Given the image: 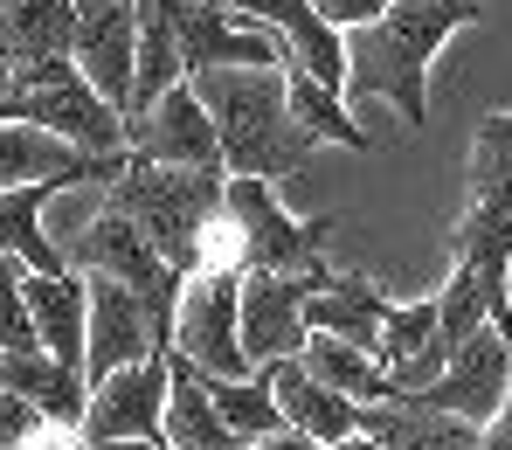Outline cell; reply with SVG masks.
I'll return each mask as SVG.
<instances>
[{
	"label": "cell",
	"mask_w": 512,
	"mask_h": 450,
	"mask_svg": "<svg viewBox=\"0 0 512 450\" xmlns=\"http://www.w3.org/2000/svg\"><path fill=\"white\" fill-rule=\"evenodd\" d=\"M485 14V0H395L374 28L346 35L353 70H346V104L381 97L409 132L429 125V63L443 56V42L457 28H471Z\"/></svg>",
	"instance_id": "obj_1"
},
{
	"label": "cell",
	"mask_w": 512,
	"mask_h": 450,
	"mask_svg": "<svg viewBox=\"0 0 512 450\" xmlns=\"http://www.w3.org/2000/svg\"><path fill=\"white\" fill-rule=\"evenodd\" d=\"M215 132H222V160H229V180H298L312 167L319 139L298 125L291 111V90H284V70H215V77H194Z\"/></svg>",
	"instance_id": "obj_2"
},
{
	"label": "cell",
	"mask_w": 512,
	"mask_h": 450,
	"mask_svg": "<svg viewBox=\"0 0 512 450\" xmlns=\"http://www.w3.org/2000/svg\"><path fill=\"white\" fill-rule=\"evenodd\" d=\"M111 208L125 222H139V236L167 257L180 277L201 270V250L215 236V222L229 215V174H187V167H153L132 153L125 180L111 187Z\"/></svg>",
	"instance_id": "obj_3"
},
{
	"label": "cell",
	"mask_w": 512,
	"mask_h": 450,
	"mask_svg": "<svg viewBox=\"0 0 512 450\" xmlns=\"http://www.w3.org/2000/svg\"><path fill=\"white\" fill-rule=\"evenodd\" d=\"M7 118L49 132V139H63V146H77L84 160H118V153H132L125 111L104 104L97 84H90L77 63H42V70H28V77H14V84H7Z\"/></svg>",
	"instance_id": "obj_4"
},
{
	"label": "cell",
	"mask_w": 512,
	"mask_h": 450,
	"mask_svg": "<svg viewBox=\"0 0 512 450\" xmlns=\"http://www.w3.org/2000/svg\"><path fill=\"white\" fill-rule=\"evenodd\" d=\"M173 354L194 360L208 381H250L263 374L243 347V270H194L173 312Z\"/></svg>",
	"instance_id": "obj_5"
},
{
	"label": "cell",
	"mask_w": 512,
	"mask_h": 450,
	"mask_svg": "<svg viewBox=\"0 0 512 450\" xmlns=\"http://www.w3.org/2000/svg\"><path fill=\"white\" fill-rule=\"evenodd\" d=\"M229 222L243 229L250 270H270V277H319V270H333L326 264L333 215L298 222L270 180H229Z\"/></svg>",
	"instance_id": "obj_6"
},
{
	"label": "cell",
	"mask_w": 512,
	"mask_h": 450,
	"mask_svg": "<svg viewBox=\"0 0 512 450\" xmlns=\"http://www.w3.org/2000/svg\"><path fill=\"white\" fill-rule=\"evenodd\" d=\"M70 270H77V277H111V284L139 291V298L153 305V319L167 326V340H173V312H180L187 277H180V270H173L167 257L139 236V222H125L118 208H104V215H97V229L70 250Z\"/></svg>",
	"instance_id": "obj_7"
},
{
	"label": "cell",
	"mask_w": 512,
	"mask_h": 450,
	"mask_svg": "<svg viewBox=\"0 0 512 450\" xmlns=\"http://www.w3.org/2000/svg\"><path fill=\"white\" fill-rule=\"evenodd\" d=\"M167 395H173V354L97 381L90 388V409H84V430H77V450L160 444L167 437Z\"/></svg>",
	"instance_id": "obj_8"
},
{
	"label": "cell",
	"mask_w": 512,
	"mask_h": 450,
	"mask_svg": "<svg viewBox=\"0 0 512 450\" xmlns=\"http://www.w3.org/2000/svg\"><path fill=\"white\" fill-rule=\"evenodd\" d=\"M84 284H90V360H84L90 388L125 374V367H146V360L173 354L167 326L153 319V305L139 291H125L111 277H84Z\"/></svg>",
	"instance_id": "obj_9"
},
{
	"label": "cell",
	"mask_w": 512,
	"mask_h": 450,
	"mask_svg": "<svg viewBox=\"0 0 512 450\" xmlns=\"http://www.w3.org/2000/svg\"><path fill=\"white\" fill-rule=\"evenodd\" d=\"M333 270L319 277H270V270H243V347L256 367H277V360H298L312 347V326H305V305L312 291H326Z\"/></svg>",
	"instance_id": "obj_10"
},
{
	"label": "cell",
	"mask_w": 512,
	"mask_h": 450,
	"mask_svg": "<svg viewBox=\"0 0 512 450\" xmlns=\"http://www.w3.org/2000/svg\"><path fill=\"white\" fill-rule=\"evenodd\" d=\"M132 153L153 160V167L229 174V160H222V132H215V118H208V104H201V90H194V84L167 90L153 111L132 118Z\"/></svg>",
	"instance_id": "obj_11"
},
{
	"label": "cell",
	"mask_w": 512,
	"mask_h": 450,
	"mask_svg": "<svg viewBox=\"0 0 512 450\" xmlns=\"http://www.w3.org/2000/svg\"><path fill=\"white\" fill-rule=\"evenodd\" d=\"M70 63L84 70L104 104H118L132 118V90H139V7L118 0H84L77 14V49Z\"/></svg>",
	"instance_id": "obj_12"
},
{
	"label": "cell",
	"mask_w": 512,
	"mask_h": 450,
	"mask_svg": "<svg viewBox=\"0 0 512 450\" xmlns=\"http://www.w3.org/2000/svg\"><path fill=\"white\" fill-rule=\"evenodd\" d=\"M416 402L436 409V416L471 423V430H492V423L506 416V402H512V340H499V333L471 340L464 354L443 367V381H436L429 395H416Z\"/></svg>",
	"instance_id": "obj_13"
},
{
	"label": "cell",
	"mask_w": 512,
	"mask_h": 450,
	"mask_svg": "<svg viewBox=\"0 0 512 450\" xmlns=\"http://www.w3.org/2000/svg\"><path fill=\"white\" fill-rule=\"evenodd\" d=\"M236 7V0H229ZM250 14L284 42V70H305L312 84L340 90L346 97V70H353V49H346V35L312 7V0H250Z\"/></svg>",
	"instance_id": "obj_14"
},
{
	"label": "cell",
	"mask_w": 512,
	"mask_h": 450,
	"mask_svg": "<svg viewBox=\"0 0 512 450\" xmlns=\"http://www.w3.org/2000/svg\"><path fill=\"white\" fill-rule=\"evenodd\" d=\"M84 0H0V77H28L42 63H70Z\"/></svg>",
	"instance_id": "obj_15"
},
{
	"label": "cell",
	"mask_w": 512,
	"mask_h": 450,
	"mask_svg": "<svg viewBox=\"0 0 512 450\" xmlns=\"http://www.w3.org/2000/svg\"><path fill=\"white\" fill-rule=\"evenodd\" d=\"M450 270H464L492 312V333L512 340V215H457L450 222Z\"/></svg>",
	"instance_id": "obj_16"
},
{
	"label": "cell",
	"mask_w": 512,
	"mask_h": 450,
	"mask_svg": "<svg viewBox=\"0 0 512 450\" xmlns=\"http://www.w3.org/2000/svg\"><path fill=\"white\" fill-rule=\"evenodd\" d=\"M388 319H395V298H381L360 270H333V284L312 291V305H305L312 340H346V347H360L374 360H381V340H388Z\"/></svg>",
	"instance_id": "obj_17"
},
{
	"label": "cell",
	"mask_w": 512,
	"mask_h": 450,
	"mask_svg": "<svg viewBox=\"0 0 512 450\" xmlns=\"http://www.w3.org/2000/svg\"><path fill=\"white\" fill-rule=\"evenodd\" d=\"M270 388H277V409H284V423H291L298 437H312V444H326V450H340V444L360 437V416H367V409H353L326 381H312L305 360H277V367H270Z\"/></svg>",
	"instance_id": "obj_18"
},
{
	"label": "cell",
	"mask_w": 512,
	"mask_h": 450,
	"mask_svg": "<svg viewBox=\"0 0 512 450\" xmlns=\"http://www.w3.org/2000/svg\"><path fill=\"white\" fill-rule=\"evenodd\" d=\"M0 388L21 395L28 409L49 416V430H84V409H90V374L84 367H63L49 354H0Z\"/></svg>",
	"instance_id": "obj_19"
},
{
	"label": "cell",
	"mask_w": 512,
	"mask_h": 450,
	"mask_svg": "<svg viewBox=\"0 0 512 450\" xmlns=\"http://www.w3.org/2000/svg\"><path fill=\"white\" fill-rule=\"evenodd\" d=\"M381 367L395 374L402 395H429L450 367V347H443V319H436V298H416V305H395L388 319V340H381Z\"/></svg>",
	"instance_id": "obj_20"
},
{
	"label": "cell",
	"mask_w": 512,
	"mask_h": 450,
	"mask_svg": "<svg viewBox=\"0 0 512 450\" xmlns=\"http://www.w3.org/2000/svg\"><path fill=\"white\" fill-rule=\"evenodd\" d=\"M28 312H35V340L42 354L63 360V367H84L90 360V284L70 277H28Z\"/></svg>",
	"instance_id": "obj_21"
},
{
	"label": "cell",
	"mask_w": 512,
	"mask_h": 450,
	"mask_svg": "<svg viewBox=\"0 0 512 450\" xmlns=\"http://www.w3.org/2000/svg\"><path fill=\"white\" fill-rule=\"evenodd\" d=\"M360 437H374L381 450H485V430L457 423V416H436L416 395H395L381 409L360 416Z\"/></svg>",
	"instance_id": "obj_22"
},
{
	"label": "cell",
	"mask_w": 512,
	"mask_h": 450,
	"mask_svg": "<svg viewBox=\"0 0 512 450\" xmlns=\"http://www.w3.org/2000/svg\"><path fill=\"white\" fill-rule=\"evenodd\" d=\"M167 450H243V437L222 423L215 395H208V374L194 360L173 354V395H167Z\"/></svg>",
	"instance_id": "obj_23"
},
{
	"label": "cell",
	"mask_w": 512,
	"mask_h": 450,
	"mask_svg": "<svg viewBox=\"0 0 512 450\" xmlns=\"http://www.w3.org/2000/svg\"><path fill=\"white\" fill-rule=\"evenodd\" d=\"M464 215H512V111H485L471 125Z\"/></svg>",
	"instance_id": "obj_24"
},
{
	"label": "cell",
	"mask_w": 512,
	"mask_h": 450,
	"mask_svg": "<svg viewBox=\"0 0 512 450\" xmlns=\"http://www.w3.org/2000/svg\"><path fill=\"white\" fill-rule=\"evenodd\" d=\"M90 160L77 146L35 132V125H14L0 118V194H21V187H49V180H77Z\"/></svg>",
	"instance_id": "obj_25"
},
{
	"label": "cell",
	"mask_w": 512,
	"mask_h": 450,
	"mask_svg": "<svg viewBox=\"0 0 512 450\" xmlns=\"http://www.w3.org/2000/svg\"><path fill=\"white\" fill-rule=\"evenodd\" d=\"M305 374L312 381H326L333 395H346L353 409H381V402H395L402 388H395V374L381 367L374 354H360V347H346V340H312L305 347Z\"/></svg>",
	"instance_id": "obj_26"
},
{
	"label": "cell",
	"mask_w": 512,
	"mask_h": 450,
	"mask_svg": "<svg viewBox=\"0 0 512 450\" xmlns=\"http://www.w3.org/2000/svg\"><path fill=\"white\" fill-rule=\"evenodd\" d=\"M284 90H291V111H298V125L319 139V146H346V153H374V132L353 118V104H346L340 90L312 84L305 70H284Z\"/></svg>",
	"instance_id": "obj_27"
},
{
	"label": "cell",
	"mask_w": 512,
	"mask_h": 450,
	"mask_svg": "<svg viewBox=\"0 0 512 450\" xmlns=\"http://www.w3.org/2000/svg\"><path fill=\"white\" fill-rule=\"evenodd\" d=\"M208 395H215V409H222V423L243 437V444H263V437H277V430H291L284 423V409H277V388H270V367L250 374V381H208Z\"/></svg>",
	"instance_id": "obj_28"
},
{
	"label": "cell",
	"mask_w": 512,
	"mask_h": 450,
	"mask_svg": "<svg viewBox=\"0 0 512 450\" xmlns=\"http://www.w3.org/2000/svg\"><path fill=\"white\" fill-rule=\"evenodd\" d=\"M436 319H443V347H450V360L464 354L471 340L492 333V312H485V298H478V284H471L464 270L443 277V291H436Z\"/></svg>",
	"instance_id": "obj_29"
},
{
	"label": "cell",
	"mask_w": 512,
	"mask_h": 450,
	"mask_svg": "<svg viewBox=\"0 0 512 450\" xmlns=\"http://www.w3.org/2000/svg\"><path fill=\"white\" fill-rule=\"evenodd\" d=\"M0 354H42L35 312H28V270L0 257Z\"/></svg>",
	"instance_id": "obj_30"
},
{
	"label": "cell",
	"mask_w": 512,
	"mask_h": 450,
	"mask_svg": "<svg viewBox=\"0 0 512 450\" xmlns=\"http://www.w3.org/2000/svg\"><path fill=\"white\" fill-rule=\"evenodd\" d=\"M42 430H49V416L0 388V450H35V444H42Z\"/></svg>",
	"instance_id": "obj_31"
},
{
	"label": "cell",
	"mask_w": 512,
	"mask_h": 450,
	"mask_svg": "<svg viewBox=\"0 0 512 450\" xmlns=\"http://www.w3.org/2000/svg\"><path fill=\"white\" fill-rule=\"evenodd\" d=\"M312 7H319V14H326L340 35H360V28H374V21H381L395 0H312Z\"/></svg>",
	"instance_id": "obj_32"
},
{
	"label": "cell",
	"mask_w": 512,
	"mask_h": 450,
	"mask_svg": "<svg viewBox=\"0 0 512 450\" xmlns=\"http://www.w3.org/2000/svg\"><path fill=\"white\" fill-rule=\"evenodd\" d=\"M243 450H326V444H312V437H298V430H277V437H263V444H243Z\"/></svg>",
	"instance_id": "obj_33"
},
{
	"label": "cell",
	"mask_w": 512,
	"mask_h": 450,
	"mask_svg": "<svg viewBox=\"0 0 512 450\" xmlns=\"http://www.w3.org/2000/svg\"><path fill=\"white\" fill-rule=\"evenodd\" d=\"M340 450H381V444H374V437H353V444H340Z\"/></svg>",
	"instance_id": "obj_34"
},
{
	"label": "cell",
	"mask_w": 512,
	"mask_h": 450,
	"mask_svg": "<svg viewBox=\"0 0 512 450\" xmlns=\"http://www.w3.org/2000/svg\"><path fill=\"white\" fill-rule=\"evenodd\" d=\"M0 118H7V77H0Z\"/></svg>",
	"instance_id": "obj_35"
},
{
	"label": "cell",
	"mask_w": 512,
	"mask_h": 450,
	"mask_svg": "<svg viewBox=\"0 0 512 450\" xmlns=\"http://www.w3.org/2000/svg\"><path fill=\"white\" fill-rule=\"evenodd\" d=\"M125 450H167V444H125Z\"/></svg>",
	"instance_id": "obj_36"
},
{
	"label": "cell",
	"mask_w": 512,
	"mask_h": 450,
	"mask_svg": "<svg viewBox=\"0 0 512 450\" xmlns=\"http://www.w3.org/2000/svg\"><path fill=\"white\" fill-rule=\"evenodd\" d=\"M118 7H139V0H118Z\"/></svg>",
	"instance_id": "obj_37"
}]
</instances>
